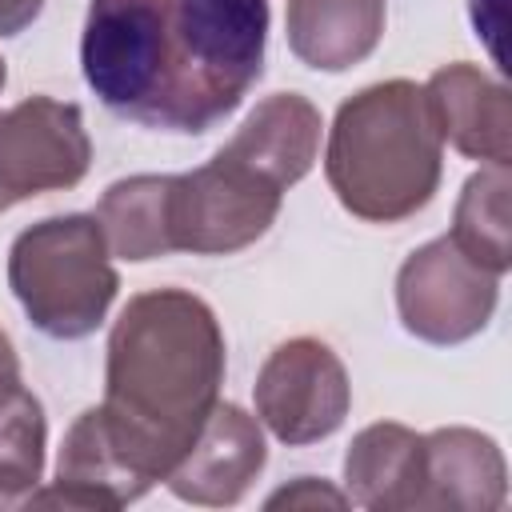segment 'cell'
Returning a JSON list of instances; mask_svg holds the SVG:
<instances>
[{
	"instance_id": "8",
	"label": "cell",
	"mask_w": 512,
	"mask_h": 512,
	"mask_svg": "<svg viewBox=\"0 0 512 512\" xmlns=\"http://www.w3.org/2000/svg\"><path fill=\"white\" fill-rule=\"evenodd\" d=\"M88 164L92 140L80 104L28 96L0 108V212L44 192L76 188Z\"/></svg>"
},
{
	"instance_id": "3",
	"label": "cell",
	"mask_w": 512,
	"mask_h": 512,
	"mask_svg": "<svg viewBox=\"0 0 512 512\" xmlns=\"http://www.w3.org/2000/svg\"><path fill=\"white\" fill-rule=\"evenodd\" d=\"M444 140L424 88L380 80L336 108L324 148V176L340 208L364 224H400L440 188Z\"/></svg>"
},
{
	"instance_id": "7",
	"label": "cell",
	"mask_w": 512,
	"mask_h": 512,
	"mask_svg": "<svg viewBox=\"0 0 512 512\" xmlns=\"http://www.w3.org/2000/svg\"><path fill=\"white\" fill-rule=\"evenodd\" d=\"M252 400L260 428H268L280 444L300 448L328 440L344 424L352 408V384L344 360L324 340L292 336L260 364Z\"/></svg>"
},
{
	"instance_id": "10",
	"label": "cell",
	"mask_w": 512,
	"mask_h": 512,
	"mask_svg": "<svg viewBox=\"0 0 512 512\" xmlns=\"http://www.w3.org/2000/svg\"><path fill=\"white\" fill-rule=\"evenodd\" d=\"M156 484L140 476V468L124 456L116 436L104 424L100 404L84 408L72 428L64 432L60 456H56V480L48 488H36L28 508H80V512H116L140 496H148Z\"/></svg>"
},
{
	"instance_id": "21",
	"label": "cell",
	"mask_w": 512,
	"mask_h": 512,
	"mask_svg": "<svg viewBox=\"0 0 512 512\" xmlns=\"http://www.w3.org/2000/svg\"><path fill=\"white\" fill-rule=\"evenodd\" d=\"M20 384H24V380H20V356H16L12 340H8V332L0 328V404H4Z\"/></svg>"
},
{
	"instance_id": "4",
	"label": "cell",
	"mask_w": 512,
	"mask_h": 512,
	"mask_svg": "<svg viewBox=\"0 0 512 512\" xmlns=\"http://www.w3.org/2000/svg\"><path fill=\"white\" fill-rule=\"evenodd\" d=\"M8 288L44 336H92L120 292V272L96 216L68 212L24 228L8 248Z\"/></svg>"
},
{
	"instance_id": "15",
	"label": "cell",
	"mask_w": 512,
	"mask_h": 512,
	"mask_svg": "<svg viewBox=\"0 0 512 512\" xmlns=\"http://www.w3.org/2000/svg\"><path fill=\"white\" fill-rule=\"evenodd\" d=\"M384 0H288L284 32L300 64L348 72L364 64L384 36Z\"/></svg>"
},
{
	"instance_id": "11",
	"label": "cell",
	"mask_w": 512,
	"mask_h": 512,
	"mask_svg": "<svg viewBox=\"0 0 512 512\" xmlns=\"http://www.w3.org/2000/svg\"><path fill=\"white\" fill-rule=\"evenodd\" d=\"M424 100L432 112V124L444 144H452L460 156L508 168L512 160V104L508 88L488 76L480 64L456 60L428 76Z\"/></svg>"
},
{
	"instance_id": "14",
	"label": "cell",
	"mask_w": 512,
	"mask_h": 512,
	"mask_svg": "<svg viewBox=\"0 0 512 512\" xmlns=\"http://www.w3.org/2000/svg\"><path fill=\"white\" fill-rule=\"evenodd\" d=\"M424 436L396 420L360 428L344 452V496L372 512H416Z\"/></svg>"
},
{
	"instance_id": "22",
	"label": "cell",
	"mask_w": 512,
	"mask_h": 512,
	"mask_svg": "<svg viewBox=\"0 0 512 512\" xmlns=\"http://www.w3.org/2000/svg\"><path fill=\"white\" fill-rule=\"evenodd\" d=\"M8 84V64H4V56H0V88Z\"/></svg>"
},
{
	"instance_id": "18",
	"label": "cell",
	"mask_w": 512,
	"mask_h": 512,
	"mask_svg": "<svg viewBox=\"0 0 512 512\" xmlns=\"http://www.w3.org/2000/svg\"><path fill=\"white\" fill-rule=\"evenodd\" d=\"M44 444H48V420L44 404L32 388H16L0 404V512L4 508H28L32 492L44 480Z\"/></svg>"
},
{
	"instance_id": "13",
	"label": "cell",
	"mask_w": 512,
	"mask_h": 512,
	"mask_svg": "<svg viewBox=\"0 0 512 512\" xmlns=\"http://www.w3.org/2000/svg\"><path fill=\"white\" fill-rule=\"evenodd\" d=\"M320 128H324L320 108L308 96L272 92L244 116V124L224 144V152L248 164L252 172H260L264 180H272L280 192H288L312 172L320 156Z\"/></svg>"
},
{
	"instance_id": "19",
	"label": "cell",
	"mask_w": 512,
	"mask_h": 512,
	"mask_svg": "<svg viewBox=\"0 0 512 512\" xmlns=\"http://www.w3.org/2000/svg\"><path fill=\"white\" fill-rule=\"evenodd\" d=\"M264 504H268V508H320V504H328V508H344V504H348V496H344L340 488H332L328 480L296 476L292 484L276 488Z\"/></svg>"
},
{
	"instance_id": "16",
	"label": "cell",
	"mask_w": 512,
	"mask_h": 512,
	"mask_svg": "<svg viewBox=\"0 0 512 512\" xmlns=\"http://www.w3.org/2000/svg\"><path fill=\"white\" fill-rule=\"evenodd\" d=\"M168 188H172V176H156V172L124 176L104 188L92 216H96L112 256H120L128 264L172 256Z\"/></svg>"
},
{
	"instance_id": "12",
	"label": "cell",
	"mask_w": 512,
	"mask_h": 512,
	"mask_svg": "<svg viewBox=\"0 0 512 512\" xmlns=\"http://www.w3.org/2000/svg\"><path fill=\"white\" fill-rule=\"evenodd\" d=\"M508 500V464L488 432L452 424L424 436L416 512H496Z\"/></svg>"
},
{
	"instance_id": "9",
	"label": "cell",
	"mask_w": 512,
	"mask_h": 512,
	"mask_svg": "<svg viewBox=\"0 0 512 512\" xmlns=\"http://www.w3.org/2000/svg\"><path fill=\"white\" fill-rule=\"evenodd\" d=\"M264 464H268V448L260 420L240 404L220 400L208 412L196 444L180 456V464L168 472L164 484L184 504L232 508L248 496Z\"/></svg>"
},
{
	"instance_id": "20",
	"label": "cell",
	"mask_w": 512,
	"mask_h": 512,
	"mask_svg": "<svg viewBox=\"0 0 512 512\" xmlns=\"http://www.w3.org/2000/svg\"><path fill=\"white\" fill-rule=\"evenodd\" d=\"M44 12V0H0V36L24 32Z\"/></svg>"
},
{
	"instance_id": "6",
	"label": "cell",
	"mask_w": 512,
	"mask_h": 512,
	"mask_svg": "<svg viewBox=\"0 0 512 512\" xmlns=\"http://www.w3.org/2000/svg\"><path fill=\"white\" fill-rule=\"evenodd\" d=\"M496 300L500 276L468 260L448 236L420 244L396 272V316L404 332L436 348L480 336Z\"/></svg>"
},
{
	"instance_id": "2",
	"label": "cell",
	"mask_w": 512,
	"mask_h": 512,
	"mask_svg": "<svg viewBox=\"0 0 512 512\" xmlns=\"http://www.w3.org/2000/svg\"><path fill=\"white\" fill-rule=\"evenodd\" d=\"M220 384L224 332L208 300L188 288H152L120 308L100 412L144 480H168L220 404Z\"/></svg>"
},
{
	"instance_id": "5",
	"label": "cell",
	"mask_w": 512,
	"mask_h": 512,
	"mask_svg": "<svg viewBox=\"0 0 512 512\" xmlns=\"http://www.w3.org/2000/svg\"><path fill=\"white\" fill-rule=\"evenodd\" d=\"M284 192L232 160L224 148L192 168L176 172L168 188V236L172 252L192 256H232L256 244L280 216Z\"/></svg>"
},
{
	"instance_id": "17",
	"label": "cell",
	"mask_w": 512,
	"mask_h": 512,
	"mask_svg": "<svg viewBox=\"0 0 512 512\" xmlns=\"http://www.w3.org/2000/svg\"><path fill=\"white\" fill-rule=\"evenodd\" d=\"M508 168L484 164L480 172H472L456 196V212H452V232L448 240L476 260L480 268H488L492 276H504L512 268V248H508Z\"/></svg>"
},
{
	"instance_id": "1",
	"label": "cell",
	"mask_w": 512,
	"mask_h": 512,
	"mask_svg": "<svg viewBox=\"0 0 512 512\" xmlns=\"http://www.w3.org/2000/svg\"><path fill=\"white\" fill-rule=\"evenodd\" d=\"M268 0H88L80 68L140 128L204 136L264 72Z\"/></svg>"
}]
</instances>
